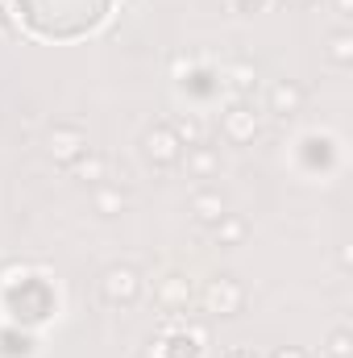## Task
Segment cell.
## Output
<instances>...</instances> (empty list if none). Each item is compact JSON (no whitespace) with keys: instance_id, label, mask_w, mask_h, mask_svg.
I'll return each mask as SVG.
<instances>
[{"instance_id":"2","label":"cell","mask_w":353,"mask_h":358,"mask_svg":"<svg viewBox=\"0 0 353 358\" xmlns=\"http://www.w3.org/2000/svg\"><path fill=\"white\" fill-rule=\"evenodd\" d=\"M241 300H246V296H241V287H237L233 279H216V283L208 287V308H212V313L233 317V313L241 308Z\"/></svg>"},{"instance_id":"3","label":"cell","mask_w":353,"mask_h":358,"mask_svg":"<svg viewBox=\"0 0 353 358\" xmlns=\"http://www.w3.org/2000/svg\"><path fill=\"white\" fill-rule=\"evenodd\" d=\"M191 213H195V221H204V225H220V221L229 217L220 192H200V196L191 200Z\"/></svg>"},{"instance_id":"13","label":"cell","mask_w":353,"mask_h":358,"mask_svg":"<svg viewBox=\"0 0 353 358\" xmlns=\"http://www.w3.org/2000/svg\"><path fill=\"white\" fill-rule=\"evenodd\" d=\"M233 84H237V88H250V84H254V80H250V67H237V71H233Z\"/></svg>"},{"instance_id":"16","label":"cell","mask_w":353,"mask_h":358,"mask_svg":"<svg viewBox=\"0 0 353 358\" xmlns=\"http://www.w3.org/2000/svg\"><path fill=\"white\" fill-rule=\"evenodd\" d=\"M225 358H254L250 350H233V355H225Z\"/></svg>"},{"instance_id":"10","label":"cell","mask_w":353,"mask_h":358,"mask_svg":"<svg viewBox=\"0 0 353 358\" xmlns=\"http://www.w3.org/2000/svg\"><path fill=\"white\" fill-rule=\"evenodd\" d=\"M329 355H333V358H350V334H345V329H341V334H333Z\"/></svg>"},{"instance_id":"12","label":"cell","mask_w":353,"mask_h":358,"mask_svg":"<svg viewBox=\"0 0 353 358\" xmlns=\"http://www.w3.org/2000/svg\"><path fill=\"white\" fill-rule=\"evenodd\" d=\"M80 176H84V179H100V176H104V159H91V163H84V167H80Z\"/></svg>"},{"instance_id":"15","label":"cell","mask_w":353,"mask_h":358,"mask_svg":"<svg viewBox=\"0 0 353 358\" xmlns=\"http://www.w3.org/2000/svg\"><path fill=\"white\" fill-rule=\"evenodd\" d=\"M274 358H303V350H278Z\"/></svg>"},{"instance_id":"11","label":"cell","mask_w":353,"mask_h":358,"mask_svg":"<svg viewBox=\"0 0 353 358\" xmlns=\"http://www.w3.org/2000/svg\"><path fill=\"white\" fill-rule=\"evenodd\" d=\"M121 204H125V200H121V196H117V192H104V196H100V200H96V208H100V213H117V208H121Z\"/></svg>"},{"instance_id":"14","label":"cell","mask_w":353,"mask_h":358,"mask_svg":"<svg viewBox=\"0 0 353 358\" xmlns=\"http://www.w3.org/2000/svg\"><path fill=\"white\" fill-rule=\"evenodd\" d=\"M337 59H350V38H337Z\"/></svg>"},{"instance_id":"4","label":"cell","mask_w":353,"mask_h":358,"mask_svg":"<svg viewBox=\"0 0 353 358\" xmlns=\"http://www.w3.org/2000/svg\"><path fill=\"white\" fill-rule=\"evenodd\" d=\"M84 146H88V138H84L80 129H67V125H59V129L50 134V150H54L59 159H75Z\"/></svg>"},{"instance_id":"1","label":"cell","mask_w":353,"mask_h":358,"mask_svg":"<svg viewBox=\"0 0 353 358\" xmlns=\"http://www.w3.org/2000/svg\"><path fill=\"white\" fill-rule=\"evenodd\" d=\"M133 296H137V275L129 267H117V271L104 275V300H108V304H121V300L129 304Z\"/></svg>"},{"instance_id":"8","label":"cell","mask_w":353,"mask_h":358,"mask_svg":"<svg viewBox=\"0 0 353 358\" xmlns=\"http://www.w3.org/2000/svg\"><path fill=\"white\" fill-rule=\"evenodd\" d=\"M229 134H233V138H250V134H254V113L237 108V113L229 117Z\"/></svg>"},{"instance_id":"6","label":"cell","mask_w":353,"mask_h":358,"mask_svg":"<svg viewBox=\"0 0 353 358\" xmlns=\"http://www.w3.org/2000/svg\"><path fill=\"white\" fill-rule=\"evenodd\" d=\"M299 104H303V92L295 88V84H278V88L270 92V108L274 113H299Z\"/></svg>"},{"instance_id":"5","label":"cell","mask_w":353,"mask_h":358,"mask_svg":"<svg viewBox=\"0 0 353 358\" xmlns=\"http://www.w3.org/2000/svg\"><path fill=\"white\" fill-rule=\"evenodd\" d=\"M146 150H150V159H158V163H175L179 159V138L171 129H158V134L146 138Z\"/></svg>"},{"instance_id":"9","label":"cell","mask_w":353,"mask_h":358,"mask_svg":"<svg viewBox=\"0 0 353 358\" xmlns=\"http://www.w3.org/2000/svg\"><path fill=\"white\" fill-rule=\"evenodd\" d=\"M216 238H220V242H241V238H246V225H241V221H229L225 229L216 225Z\"/></svg>"},{"instance_id":"7","label":"cell","mask_w":353,"mask_h":358,"mask_svg":"<svg viewBox=\"0 0 353 358\" xmlns=\"http://www.w3.org/2000/svg\"><path fill=\"white\" fill-rule=\"evenodd\" d=\"M171 134L179 138V146H200V138H204V129L195 121H187V117H179L175 125H171Z\"/></svg>"}]
</instances>
